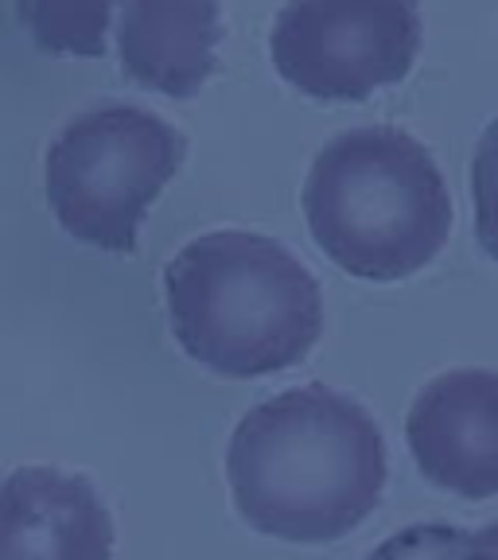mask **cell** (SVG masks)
Here are the masks:
<instances>
[{
	"mask_svg": "<svg viewBox=\"0 0 498 560\" xmlns=\"http://www.w3.org/2000/svg\"><path fill=\"white\" fill-rule=\"evenodd\" d=\"M385 475L390 455L374 417L320 382L250 409L227 447L234 510L280 541L347 537L378 510Z\"/></svg>",
	"mask_w": 498,
	"mask_h": 560,
	"instance_id": "6da1fadb",
	"label": "cell"
},
{
	"mask_svg": "<svg viewBox=\"0 0 498 560\" xmlns=\"http://www.w3.org/2000/svg\"><path fill=\"white\" fill-rule=\"evenodd\" d=\"M167 324L187 359L219 377H265L312 354L324 331L320 280L280 242L219 230L164 269Z\"/></svg>",
	"mask_w": 498,
	"mask_h": 560,
	"instance_id": "7a4b0ae2",
	"label": "cell"
},
{
	"mask_svg": "<svg viewBox=\"0 0 498 560\" xmlns=\"http://www.w3.org/2000/svg\"><path fill=\"white\" fill-rule=\"evenodd\" d=\"M304 219L327 261L362 280H405L452 234V199L429 149L402 129L327 140L304 184Z\"/></svg>",
	"mask_w": 498,
	"mask_h": 560,
	"instance_id": "3957f363",
	"label": "cell"
},
{
	"mask_svg": "<svg viewBox=\"0 0 498 560\" xmlns=\"http://www.w3.org/2000/svg\"><path fill=\"white\" fill-rule=\"evenodd\" d=\"M187 156V140L140 105H97L59 129L44 160L47 202L70 237L132 254L137 230Z\"/></svg>",
	"mask_w": 498,
	"mask_h": 560,
	"instance_id": "277c9868",
	"label": "cell"
},
{
	"mask_svg": "<svg viewBox=\"0 0 498 560\" xmlns=\"http://www.w3.org/2000/svg\"><path fill=\"white\" fill-rule=\"evenodd\" d=\"M273 67L315 102H362L420 51L417 0H289L273 20Z\"/></svg>",
	"mask_w": 498,
	"mask_h": 560,
	"instance_id": "5b68a950",
	"label": "cell"
},
{
	"mask_svg": "<svg viewBox=\"0 0 498 560\" xmlns=\"http://www.w3.org/2000/svg\"><path fill=\"white\" fill-rule=\"evenodd\" d=\"M420 475L460 499L498 494V374L452 370L417 394L405 420Z\"/></svg>",
	"mask_w": 498,
	"mask_h": 560,
	"instance_id": "8992f818",
	"label": "cell"
},
{
	"mask_svg": "<svg viewBox=\"0 0 498 560\" xmlns=\"http://www.w3.org/2000/svg\"><path fill=\"white\" fill-rule=\"evenodd\" d=\"M114 517L82 475L20 467L0 482V560H109Z\"/></svg>",
	"mask_w": 498,
	"mask_h": 560,
	"instance_id": "52a82bcc",
	"label": "cell"
},
{
	"mask_svg": "<svg viewBox=\"0 0 498 560\" xmlns=\"http://www.w3.org/2000/svg\"><path fill=\"white\" fill-rule=\"evenodd\" d=\"M219 0H125L117 47L132 82L167 97H195L215 74Z\"/></svg>",
	"mask_w": 498,
	"mask_h": 560,
	"instance_id": "ba28073f",
	"label": "cell"
},
{
	"mask_svg": "<svg viewBox=\"0 0 498 560\" xmlns=\"http://www.w3.org/2000/svg\"><path fill=\"white\" fill-rule=\"evenodd\" d=\"M16 9L39 51L79 59L105 55L114 0H16Z\"/></svg>",
	"mask_w": 498,
	"mask_h": 560,
	"instance_id": "9c48e42d",
	"label": "cell"
},
{
	"mask_svg": "<svg viewBox=\"0 0 498 560\" xmlns=\"http://www.w3.org/2000/svg\"><path fill=\"white\" fill-rule=\"evenodd\" d=\"M472 195H475V237L498 261V117L487 125L472 160Z\"/></svg>",
	"mask_w": 498,
	"mask_h": 560,
	"instance_id": "30bf717a",
	"label": "cell"
},
{
	"mask_svg": "<svg viewBox=\"0 0 498 560\" xmlns=\"http://www.w3.org/2000/svg\"><path fill=\"white\" fill-rule=\"evenodd\" d=\"M464 534L448 522H420L385 537L367 560H460Z\"/></svg>",
	"mask_w": 498,
	"mask_h": 560,
	"instance_id": "8fae6325",
	"label": "cell"
},
{
	"mask_svg": "<svg viewBox=\"0 0 498 560\" xmlns=\"http://www.w3.org/2000/svg\"><path fill=\"white\" fill-rule=\"evenodd\" d=\"M460 560H498V522H490L487 529H479V534L464 537Z\"/></svg>",
	"mask_w": 498,
	"mask_h": 560,
	"instance_id": "7c38bea8",
	"label": "cell"
}]
</instances>
